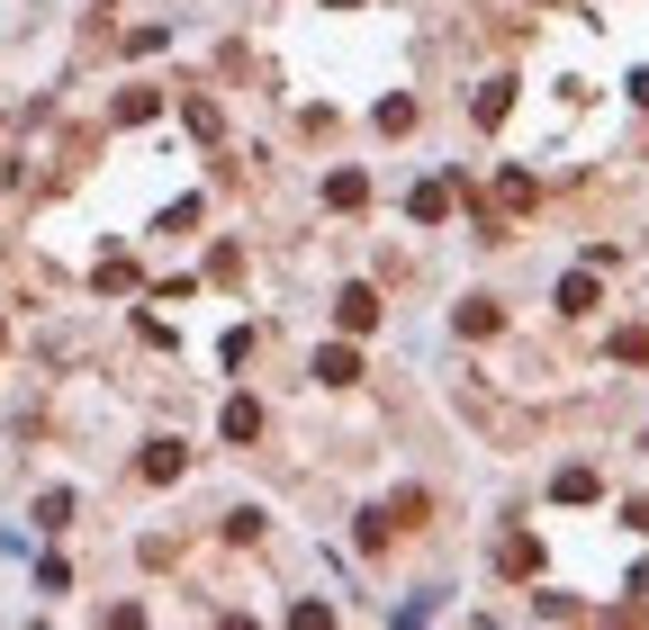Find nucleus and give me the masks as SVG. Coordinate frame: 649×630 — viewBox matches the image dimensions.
I'll return each mask as SVG.
<instances>
[{"label":"nucleus","mask_w":649,"mask_h":630,"mask_svg":"<svg viewBox=\"0 0 649 630\" xmlns=\"http://www.w3.org/2000/svg\"><path fill=\"white\" fill-rule=\"evenodd\" d=\"M415 523H424V496H415V486H398L388 505H370V514H361V549H379L388 531H415Z\"/></svg>","instance_id":"obj_1"},{"label":"nucleus","mask_w":649,"mask_h":630,"mask_svg":"<svg viewBox=\"0 0 649 630\" xmlns=\"http://www.w3.org/2000/svg\"><path fill=\"white\" fill-rule=\"evenodd\" d=\"M379 316H388V307H379L370 279H352V289L334 298V324H343V333H379Z\"/></svg>","instance_id":"obj_2"},{"label":"nucleus","mask_w":649,"mask_h":630,"mask_svg":"<svg viewBox=\"0 0 649 630\" xmlns=\"http://www.w3.org/2000/svg\"><path fill=\"white\" fill-rule=\"evenodd\" d=\"M451 207H461V180H415V198H406V217H415V226H442Z\"/></svg>","instance_id":"obj_3"},{"label":"nucleus","mask_w":649,"mask_h":630,"mask_svg":"<svg viewBox=\"0 0 649 630\" xmlns=\"http://www.w3.org/2000/svg\"><path fill=\"white\" fill-rule=\"evenodd\" d=\"M596 298H605V279H596V261H577V270L559 279V316H596Z\"/></svg>","instance_id":"obj_4"},{"label":"nucleus","mask_w":649,"mask_h":630,"mask_svg":"<svg viewBox=\"0 0 649 630\" xmlns=\"http://www.w3.org/2000/svg\"><path fill=\"white\" fill-rule=\"evenodd\" d=\"M514 91H524V82H514V73H496V82H478V100H470V117H478V126H505V117H514Z\"/></svg>","instance_id":"obj_5"},{"label":"nucleus","mask_w":649,"mask_h":630,"mask_svg":"<svg viewBox=\"0 0 649 630\" xmlns=\"http://www.w3.org/2000/svg\"><path fill=\"white\" fill-rule=\"evenodd\" d=\"M550 496H559V505H596V496H605V477H596L587 459H568V468L550 477Z\"/></svg>","instance_id":"obj_6"},{"label":"nucleus","mask_w":649,"mask_h":630,"mask_svg":"<svg viewBox=\"0 0 649 630\" xmlns=\"http://www.w3.org/2000/svg\"><path fill=\"white\" fill-rule=\"evenodd\" d=\"M361 379V352H352V342H324V352H316V388H352Z\"/></svg>","instance_id":"obj_7"},{"label":"nucleus","mask_w":649,"mask_h":630,"mask_svg":"<svg viewBox=\"0 0 649 630\" xmlns=\"http://www.w3.org/2000/svg\"><path fill=\"white\" fill-rule=\"evenodd\" d=\"M181 468H189V451H181V442H145V459H136V477H145V486H172Z\"/></svg>","instance_id":"obj_8"},{"label":"nucleus","mask_w":649,"mask_h":630,"mask_svg":"<svg viewBox=\"0 0 649 630\" xmlns=\"http://www.w3.org/2000/svg\"><path fill=\"white\" fill-rule=\"evenodd\" d=\"M496 568H505V577H542V540L505 531V540H496Z\"/></svg>","instance_id":"obj_9"},{"label":"nucleus","mask_w":649,"mask_h":630,"mask_svg":"<svg viewBox=\"0 0 649 630\" xmlns=\"http://www.w3.org/2000/svg\"><path fill=\"white\" fill-rule=\"evenodd\" d=\"M324 207H334V217H352V207H370V172H334V180H324Z\"/></svg>","instance_id":"obj_10"},{"label":"nucleus","mask_w":649,"mask_h":630,"mask_svg":"<svg viewBox=\"0 0 649 630\" xmlns=\"http://www.w3.org/2000/svg\"><path fill=\"white\" fill-rule=\"evenodd\" d=\"M217 424H226V442H262V405H253V396H226Z\"/></svg>","instance_id":"obj_11"},{"label":"nucleus","mask_w":649,"mask_h":630,"mask_svg":"<svg viewBox=\"0 0 649 630\" xmlns=\"http://www.w3.org/2000/svg\"><path fill=\"white\" fill-rule=\"evenodd\" d=\"M461 333H470V342L505 333V307H496V298H461Z\"/></svg>","instance_id":"obj_12"},{"label":"nucleus","mask_w":649,"mask_h":630,"mask_svg":"<svg viewBox=\"0 0 649 630\" xmlns=\"http://www.w3.org/2000/svg\"><path fill=\"white\" fill-rule=\"evenodd\" d=\"M533 198H542V180H533V172H496V207H505V217H524Z\"/></svg>","instance_id":"obj_13"},{"label":"nucleus","mask_w":649,"mask_h":630,"mask_svg":"<svg viewBox=\"0 0 649 630\" xmlns=\"http://www.w3.org/2000/svg\"><path fill=\"white\" fill-rule=\"evenodd\" d=\"M154 117H163V91H145V82L117 91V126H154Z\"/></svg>","instance_id":"obj_14"},{"label":"nucleus","mask_w":649,"mask_h":630,"mask_svg":"<svg viewBox=\"0 0 649 630\" xmlns=\"http://www.w3.org/2000/svg\"><path fill=\"white\" fill-rule=\"evenodd\" d=\"M605 352H614V361H622V370H640V361H649V324H622V333H614V342H605Z\"/></svg>","instance_id":"obj_15"},{"label":"nucleus","mask_w":649,"mask_h":630,"mask_svg":"<svg viewBox=\"0 0 649 630\" xmlns=\"http://www.w3.org/2000/svg\"><path fill=\"white\" fill-rule=\"evenodd\" d=\"M370 126H379V135H406V126H415V100H379Z\"/></svg>","instance_id":"obj_16"},{"label":"nucleus","mask_w":649,"mask_h":630,"mask_svg":"<svg viewBox=\"0 0 649 630\" xmlns=\"http://www.w3.org/2000/svg\"><path fill=\"white\" fill-rule=\"evenodd\" d=\"M100 289H109V298H126V289H136V261L109 252V261H100Z\"/></svg>","instance_id":"obj_17"},{"label":"nucleus","mask_w":649,"mask_h":630,"mask_svg":"<svg viewBox=\"0 0 649 630\" xmlns=\"http://www.w3.org/2000/svg\"><path fill=\"white\" fill-rule=\"evenodd\" d=\"M37 523L63 531V523H73V496H63V486H45V496H37Z\"/></svg>","instance_id":"obj_18"},{"label":"nucleus","mask_w":649,"mask_h":630,"mask_svg":"<svg viewBox=\"0 0 649 630\" xmlns=\"http://www.w3.org/2000/svg\"><path fill=\"white\" fill-rule=\"evenodd\" d=\"M631 100H640V109H649V63H640V73H631Z\"/></svg>","instance_id":"obj_19"},{"label":"nucleus","mask_w":649,"mask_h":630,"mask_svg":"<svg viewBox=\"0 0 649 630\" xmlns=\"http://www.w3.org/2000/svg\"><path fill=\"white\" fill-rule=\"evenodd\" d=\"M631 531H640V540H649V496H640V505H631Z\"/></svg>","instance_id":"obj_20"},{"label":"nucleus","mask_w":649,"mask_h":630,"mask_svg":"<svg viewBox=\"0 0 649 630\" xmlns=\"http://www.w3.org/2000/svg\"><path fill=\"white\" fill-rule=\"evenodd\" d=\"M324 10H361V0H324Z\"/></svg>","instance_id":"obj_21"},{"label":"nucleus","mask_w":649,"mask_h":630,"mask_svg":"<svg viewBox=\"0 0 649 630\" xmlns=\"http://www.w3.org/2000/svg\"><path fill=\"white\" fill-rule=\"evenodd\" d=\"M91 10H109V0H91Z\"/></svg>","instance_id":"obj_22"}]
</instances>
